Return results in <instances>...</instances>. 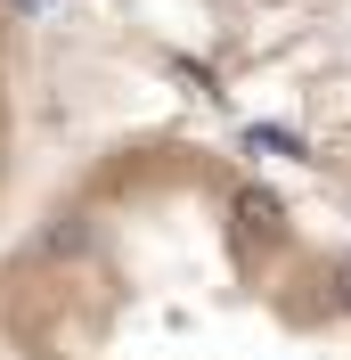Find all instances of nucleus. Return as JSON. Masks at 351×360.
<instances>
[{"label": "nucleus", "instance_id": "7ed1b4c3", "mask_svg": "<svg viewBox=\"0 0 351 360\" xmlns=\"http://www.w3.org/2000/svg\"><path fill=\"white\" fill-rule=\"evenodd\" d=\"M25 148H33V74H25V25H17V0H0V221L17 213Z\"/></svg>", "mask_w": 351, "mask_h": 360}, {"label": "nucleus", "instance_id": "f03ea898", "mask_svg": "<svg viewBox=\"0 0 351 360\" xmlns=\"http://www.w3.org/2000/svg\"><path fill=\"white\" fill-rule=\"evenodd\" d=\"M229 82L270 90L278 131L351 197V0H155Z\"/></svg>", "mask_w": 351, "mask_h": 360}, {"label": "nucleus", "instance_id": "f257e3e1", "mask_svg": "<svg viewBox=\"0 0 351 360\" xmlns=\"http://www.w3.org/2000/svg\"><path fill=\"white\" fill-rule=\"evenodd\" d=\"M8 360H351V229L197 123L74 156L0 238Z\"/></svg>", "mask_w": 351, "mask_h": 360}]
</instances>
